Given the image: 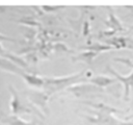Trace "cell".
Here are the masks:
<instances>
[{
    "label": "cell",
    "mask_w": 133,
    "mask_h": 125,
    "mask_svg": "<svg viewBox=\"0 0 133 125\" xmlns=\"http://www.w3.org/2000/svg\"><path fill=\"white\" fill-rule=\"evenodd\" d=\"M109 19H110V23H111V26H113V28H116V30H122L123 29V26L121 25V23L118 22V20L115 18L114 15H112L111 12L109 14Z\"/></svg>",
    "instance_id": "obj_9"
},
{
    "label": "cell",
    "mask_w": 133,
    "mask_h": 125,
    "mask_svg": "<svg viewBox=\"0 0 133 125\" xmlns=\"http://www.w3.org/2000/svg\"><path fill=\"white\" fill-rule=\"evenodd\" d=\"M97 55H98L97 52H94V51H86V52L81 53L80 55L74 57L73 60H79V59H80V60H82V61H85L86 64H91L92 60H94V58H95Z\"/></svg>",
    "instance_id": "obj_7"
},
{
    "label": "cell",
    "mask_w": 133,
    "mask_h": 125,
    "mask_svg": "<svg viewBox=\"0 0 133 125\" xmlns=\"http://www.w3.org/2000/svg\"><path fill=\"white\" fill-rule=\"evenodd\" d=\"M0 41H8V42H15V40H14V39H10L9 36H7V35H4V34H2V33H0Z\"/></svg>",
    "instance_id": "obj_10"
},
{
    "label": "cell",
    "mask_w": 133,
    "mask_h": 125,
    "mask_svg": "<svg viewBox=\"0 0 133 125\" xmlns=\"http://www.w3.org/2000/svg\"><path fill=\"white\" fill-rule=\"evenodd\" d=\"M9 91H10V94L12 96L11 97V101H10V109H11V113L15 114V115L29 113V109L22 104V102L20 100V97H19L17 91L12 88V85H9Z\"/></svg>",
    "instance_id": "obj_3"
},
{
    "label": "cell",
    "mask_w": 133,
    "mask_h": 125,
    "mask_svg": "<svg viewBox=\"0 0 133 125\" xmlns=\"http://www.w3.org/2000/svg\"><path fill=\"white\" fill-rule=\"evenodd\" d=\"M85 73V71H81L79 73L69 75V76H63V77H48L44 78V90L46 92V95H52L54 93H57L66 86L71 85L72 83L76 82L80 77Z\"/></svg>",
    "instance_id": "obj_1"
},
{
    "label": "cell",
    "mask_w": 133,
    "mask_h": 125,
    "mask_svg": "<svg viewBox=\"0 0 133 125\" xmlns=\"http://www.w3.org/2000/svg\"><path fill=\"white\" fill-rule=\"evenodd\" d=\"M126 119H127V120H129V119H133V113H132L131 115H129V116H128Z\"/></svg>",
    "instance_id": "obj_12"
},
{
    "label": "cell",
    "mask_w": 133,
    "mask_h": 125,
    "mask_svg": "<svg viewBox=\"0 0 133 125\" xmlns=\"http://www.w3.org/2000/svg\"><path fill=\"white\" fill-rule=\"evenodd\" d=\"M5 52H6V51H5V49L2 47V45H1V43H0V56H2V57H3V55L5 54Z\"/></svg>",
    "instance_id": "obj_11"
},
{
    "label": "cell",
    "mask_w": 133,
    "mask_h": 125,
    "mask_svg": "<svg viewBox=\"0 0 133 125\" xmlns=\"http://www.w3.org/2000/svg\"><path fill=\"white\" fill-rule=\"evenodd\" d=\"M107 70L110 72V74L114 77L115 80H118L121 82H123L124 84V89H125V92H124V98L125 100H128L129 99V95H130V89L133 88V71L128 74L127 76H123L121 74H118L113 68L111 67H107Z\"/></svg>",
    "instance_id": "obj_2"
},
{
    "label": "cell",
    "mask_w": 133,
    "mask_h": 125,
    "mask_svg": "<svg viewBox=\"0 0 133 125\" xmlns=\"http://www.w3.org/2000/svg\"><path fill=\"white\" fill-rule=\"evenodd\" d=\"M88 81L99 88H106V86L112 84L113 82H115L116 80L114 78H111V77H108L105 75H97V76L90 77L88 79Z\"/></svg>",
    "instance_id": "obj_5"
},
{
    "label": "cell",
    "mask_w": 133,
    "mask_h": 125,
    "mask_svg": "<svg viewBox=\"0 0 133 125\" xmlns=\"http://www.w3.org/2000/svg\"><path fill=\"white\" fill-rule=\"evenodd\" d=\"M131 8H132V9H133V7H131Z\"/></svg>",
    "instance_id": "obj_13"
},
{
    "label": "cell",
    "mask_w": 133,
    "mask_h": 125,
    "mask_svg": "<svg viewBox=\"0 0 133 125\" xmlns=\"http://www.w3.org/2000/svg\"><path fill=\"white\" fill-rule=\"evenodd\" d=\"M3 57H4V58H6V59H8L9 61H11L12 64H15L17 67H19V68L23 69L24 71L29 69L28 63H27L26 60H24L22 57L18 56V55H15V54H12V53H8V52L6 51V52H5V54L3 55Z\"/></svg>",
    "instance_id": "obj_6"
},
{
    "label": "cell",
    "mask_w": 133,
    "mask_h": 125,
    "mask_svg": "<svg viewBox=\"0 0 133 125\" xmlns=\"http://www.w3.org/2000/svg\"><path fill=\"white\" fill-rule=\"evenodd\" d=\"M3 123H5L6 125H32L31 123H27L24 120H21L20 118L16 117V116H11V117H5L2 120Z\"/></svg>",
    "instance_id": "obj_8"
},
{
    "label": "cell",
    "mask_w": 133,
    "mask_h": 125,
    "mask_svg": "<svg viewBox=\"0 0 133 125\" xmlns=\"http://www.w3.org/2000/svg\"><path fill=\"white\" fill-rule=\"evenodd\" d=\"M21 77L24 78V80L30 85V86H33V88H43L44 85V78L41 77V76H37L36 74H32V73H29V72H22Z\"/></svg>",
    "instance_id": "obj_4"
}]
</instances>
